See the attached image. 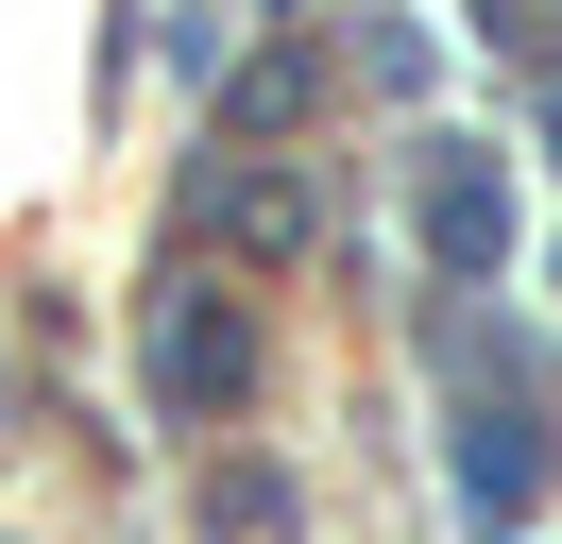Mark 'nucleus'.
Here are the masks:
<instances>
[{
	"label": "nucleus",
	"instance_id": "nucleus-2",
	"mask_svg": "<svg viewBox=\"0 0 562 544\" xmlns=\"http://www.w3.org/2000/svg\"><path fill=\"white\" fill-rule=\"evenodd\" d=\"M426 238H443L460 272H494V170H477V154H443V170H426Z\"/></svg>",
	"mask_w": 562,
	"mask_h": 544
},
{
	"label": "nucleus",
	"instance_id": "nucleus-3",
	"mask_svg": "<svg viewBox=\"0 0 562 544\" xmlns=\"http://www.w3.org/2000/svg\"><path fill=\"white\" fill-rule=\"evenodd\" d=\"M494 34H512V52H546V34H562V0H494Z\"/></svg>",
	"mask_w": 562,
	"mask_h": 544
},
{
	"label": "nucleus",
	"instance_id": "nucleus-1",
	"mask_svg": "<svg viewBox=\"0 0 562 544\" xmlns=\"http://www.w3.org/2000/svg\"><path fill=\"white\" fill-rule=\"evenodd\" d=\"M154 392H171V408H239V392H256V324H239V290H205V272H188V290L154 306Z\"/></svg>",
	"mask_w": 562,
	"mask_h": 544
}]
</instances>
